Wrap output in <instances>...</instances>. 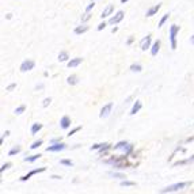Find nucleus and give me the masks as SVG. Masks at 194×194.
Wrapping results in <instances>:
<instances>
[{"instance_id": "25", "label": "nucleus", "mask_w": 194, "mask_h": 194, "mask_svg": "<svg viewBox=\"0 0 194 194\" xmlns=\"http://www.w3.org/2000/svg\"><path fill=\"white\" fill-rule=\"evenodd\" d=\"M25 110H26V106L25 105H20V106H18L17 109H15V114L17 115H19V114H22V113H25Z\"/></svg>"}, {"instance_id": "18", "label": "nucleus", "mask_w": 194, "mask_h": 194, "mask_svg": "<svg viewBox=\"0 0 194 194\" xmlns=\"http://www.w3.org/2000/svg\"><path fill=\"white\" fill-rule=\"evenodd\" d=\"M68 58H69V55L67 50H61V52L58 53V61H60V63H65V61H68Z\"/></svg>"}, {"instance_id": "28", "label": "nucleus", "mask_w": 194, "mask_h": 194, "mask_svg": "<svg viewBox=\"0 0 194 194\" xmlns=\"http://www.w3.org/2000/svg\"><path fill=\"white\" fill-rule=\"evenodd\" d=\"M168 18H170V14H166V15H164V17L161 18L160 20H159V23H158V27H161V26H163L164 23L167 22V19H168Z\"/></svg>"}, {"instance_id": "9", "label": "nucleus", "mask_w": 194, "mask_h": 194, "mask_svg": "<svg viewBox=\"0 0 194 194\" xmlns=\"http://www.w3.org/2000/svg\"><path fill=\"white\" fill-rule=\"evenodd\" d=\"M151 42H152L151 36H145L144 38L141 39V42H140V48H141L142 52H145L147 49H149V48H151Z\"/></svg>"}, {"instance_id": "3", "label": "nucleus", "mask_w": 194, "mask_h": 194, "mask_svg": "<svg viewBox=\"0 0 194 194\" xmlns=\"http://www.w3.org/2000/svg\"><path fill=\"white\" fill-rule=\"evenodd\" d=\"M113 148H114V151H117V149H124V152H125L128 156L130 155L132 151H133V145L129 144L128 141H120V142H117V144H115Z\"/></svg>"}, {"instance_id": "40", "label": "nucleus", "mask_w": 194, "mask_h": 194, "mask_svg": "<svg viewBox=\"0 0 194 194\" xmlns=\"http://www.w3.org/2000/svg\"><path fill=\"white\" fill-rule=\"evenodd\" d=\"M133 41H134V37H129L128 41H126V45H132L133 44Z\"/></svg>"}, {"instance_id": "33", "label": "nucleus", "mask_w": 194, "mask_h": 194, "mask_svg": "<svg viewBox=\"0 0 194 194\" xmlns=\"http://www.w3.org/2000/svg\"><path fill=\"white\" fill-rule=\"evenodd\" d=\"M50 102H52V98H45V99H44V103H42V106H44V107L49 106Z\"/></svg>"}, {"instance_id": "7", "label": "nucleus", "mask_w": 194, "mask_h": 194, "mask_svg": "<svg viewBox=\"0 0 194 194\" xmlns=\"http://www.w3.org/2000/svg\"><path fill=\"white\" fill-rule=\"evenodd\" d=\"M111 109H113V102H109V103H106V105H105V106L101 109L99 117H101V118L109 117V114H110V111H111Z\"/></svg>"}, {"instance_id": "2", "label": "nucleus", "mask_w": 194, "mask_h": 194, "mask_svg": "<svg viewBox=\"0 0 194 194\" xmlns=\"http://www.w3.org/2000/svg\"><path fill=\"white\" fill-rule=\"evenodd\" d=\"M179 30H180V27L177 25H172L171 27H170L168 33H170V42H171V49L172 50L177 49V36H178V33H179Z\"/></svg>"}, {"instance_id": "41", "label": "nucleus", "mask_w": 194, "mask_h": 194, "mask_svg": "<svg viewBox=\"0 0 194 194\" xmlns=\"http://www.w3.org/2000/svg\"><path fill=\"white\" fill-rule=\"evenodd\" d=\"M190 44H191V45H194V34L190 37Z\"/></svg>"}, {"instance_id": "30", "label": "nucleus", "mask_w": 194, "mask_h": 194, "mask_svg": "<svg viewBox=\"0 0 194 194\" xmlns=\"http://www.w3.org/2000/svg\"><path fill=\"white\" fill-rule=\"evenodd\" d=\"M90 19H91V14H90V12H86L84 15H82V22H83V23L88 22Z\"/></svg>"}, {"instance_id": "23", "label": "nucleus", "mask_w": 194, "mask_h": 194, "mask_svg": "<svg viewBox=\"0 0 194 194\" xmlns=\"http://www.w3.org/2000/svg\"><path fill=\"white\" fill-rule=\"evenodd\" d=\"M121 186H124V187H130V186H136V183L132 182V180L122 179V180H121Z\"/></svg>"}, {"instance_id": "32", "label": "nucleus", "mask_w": 194, "mask_h": 194, "mask_svg": "<svg viewBox=\"0 0 194 194\" xmlns=\"http://www.w3.org/2000/svg\"><path fill=\"white\" fill-rule=\"evenodd\" d=\"M80 129H82V126H76V128H74V129H72V130H71V132H69V133H68V137L74 136V134L76 133V132H79Z\"/></svg>"}, {"instance_id": "34", "label": "nucleus", "mask_w": 194, "mask_h": 194, "mask_svg": "<svg viewBox=\"0 0 194 194\" xmlns=\"http://www.w3.org/2000/svg\"><path fill=\"white\" fill-rule=\"evenodd\" d=\"M106 22H102V23H99V25H98V27H96V30H98V31H101V30H103V29L105 27H106Z\"/></svg>"}, {"instance_id": "14", "label": "nucleus", "mask_w": 194, "mask_h": 194, "mask_svg": "<svg viewBox=\"0 0 194 194\" xmlns=\"http://www.w3.org/2000/svg\"><path fill=\"white\" fill-rule=\"evenodd\" d=\"M83 63V58L82 57H76V58H71V60L68 61V68H75V67H77L79 64Z\"/></svg>"}, {"instance_id": "21", "label": "nucleus", "mask_w": 194, "mask_h": 194, "mask_svg": "<svg viewBox=\"0 0 194 194\" xmlns=\"http://www.w3.org/2000/svg\"><path fill=\"white\" fill-rule=\"evenodd\" d=\"M39 158H41V155H39V153H37V155H31V156L25 158V161H27V163H34V161L38 160Z\"/></svg>"}, {"instance_id": "13", "label": "nucleus", "mask_w": 194, "mask_h": 194, "mask_svg": "<svg viewBox=\"0 0 194 194\" xmlns=\"http://www.w3.org/2000/svg\"><path fill=\"white\" fill-rule=\"evenodd\" d=\"M88 29H90V27H88V26L84 23V25H82V26H77V27H75L74 33H75V34H77V36H80V34H84V33H87V31H88Z\"/></svg>"}, {"instance_id": "4", "label": "nucleus", "mask_w": 194, "mask_h": 194, "mask_svg": "<svg viewBox=\"0 0 194 194\" xmlns=\"http://www.w3.org/2000/svg\"><path fill=\"white\" fill-rule=\"evenodd\" d=\"M36 67V61L31 60V58H27L25 60L22 64H20V72H29Z\"/></svg>"}, {"instance_id": "11", "label": "nucleus", "mask_w": 194, "mask_h": 194, "mask_svg": "<svg viewBox=\"0 0 194 194\" xmlns=\"http://www.w3.org/2000/svg\"><path fill=\"white\" fill-rule=\"evenodd\" d=\"M60 126H61V129H68L71 126V118L68 115H63L60 120Z\"/></svg>"}, {"instance_id": "26", "label": "nucleus", "mask_w": 194, "mask_h": 194, "mask_svg": "<svg viewBox=\"0 0 194 194\" xmlns=\"http://www.w3.org/2000/svg\"><path fill=\"white\" fill-rule=\"evenodd\" d=\"M60 164H63V166L72 167V166H74V161L69 160V159H61V160H60Z\"/></svg>"}, {"instance_id": "42", "label": "nucleus", "mask_w": 194, "mask_h": 194, "mask_svg": "<svg viewBox=\"0 0 194 194\" xmlns=\"http://www.w3.org/2000/svg\"><path fill=\"white\" fill-rule=\"evenodd\" d=\"M53 179H61V177H58V175H53Z\"/></svg>"}, {"instance_id": "22", "label": "nucleus", "mask_w": 194, "mask_h": 194, "mask_svg": "<svg viewBox=\"0 0 194 194\" xmlns=\"http://www.w3.org/2000/svg\"><path fill=\"white\" fill-rule=\"evenodd\" d=\"M67 82H68V84L71 86H75L77 83V76L76 75H71V76H68V79H67Z\"/></svg>"}, {"instance_id": "20", "label": "nucleus", "mask_w": 194, "mask_h": 194, "mask_svg": "<svg viewBox=\"0 0 194 194\" xmlns=\"http://www.w3.org/2000/svg\"><path fill=\"white\" fill-rule=\"evenodd\" d=\"M22 151V147L20 145H15V147H12L11 149L8 151V156H15V155H18V153Z\"/></svg>"}, {"instance_id": "35", "label": "nucleus", "mask_w": 194, "mask_h": 194, "mask_svg": "<svg viewBox=\"0 0 194 194\" xmlns=\"http://www.w3.org/2000/svg\"><path fill=\"white\" fill-rule=\"evenodd\" d=\"M94 7H95V4H94V2H91V4H88V6L86 7V12H90Z\"/></svg>"}, {"instance_id": "17", "label": "nucleus", "mask_w": 194, "mask_h": 194, "mask_svg": "<svg viewBox=\"0 0 194 194\" xmlns=\"http://www.w3.org/2000/svg\"><path fill=\"white\" fill-rule=\"evenodd\" d=\"M111 144H109V142H105V144H102V147L99 148V155H106L107 153V151L109 149H111Z\"/></svg>"}, {"instance_id": "31", "label": "nucleus", "mask_w": 194, "mask_h": 194, "mask_svg": "<svg viewBox=\"0 0 194 194\" xmlns=\"http://www.w3.org/2000/svg\"><path fill=\"white\" fill-rule=\"evenodd\" d=\"M11 166H12V164L10 163V161H7V163H4L3 166L0 167V172H4V171H6V170H8V168H10V167H11Z\"/></svg>"}, {"instance_id": "6", "label": "nucleus", "mask_w": 194, "mask_h": 194, "mask_svg": "<svg viewBox=\"0 0 194 194\" xmlns=\"http://www.w3.org/2000/svg\"><path fill=\"white\" fill-rule=\"evenodd\" d=\"M45 170H46L45 167H41V168H34V170H31V171H29L26 175L20 177V180H22V182H26V180H29L31 177H33V175H36V174H41V172H44Z\"/></svg>"}, {"instance_id": "43", "label": "nucleus", "mask_w": 194, "mask_h": 194, "mask_svg": "<svg viewBox=\"0 0 194 194\" xmlns=\"http://www.w3.org/2000/svg\"><path fill=\"white\" fill-rule=\"evenodd\" d=\"M126 2H128V0H121V3H122V4H125Z\"/></svg>"}, {"instance_id": "19", "label": "nucleus", "mask_w": 194, "mask_h": 194, "mask_svg": "<svg viewBox=\"0 0 194 194\" xmlns=\"http://www.w3.org/2000/svg\"><path fill=\"white\" fill-rule=\"evenodd\" d=\"M42 129V124H39V122H36V124H33L31 125V128H30V132H31V134H37L39 130Z\"/></svg>"}, {"instance_id": "5", "label": "nucleus", "mask_w": 194, "mask_h": 194, "mask_svg": "<svg viewBox=\"0 0 194 194\" xmlns=\"http://www.w3.org/2000/svg\"><path fill=\"white\" fill-rule=\"evenodd\" d=\"M67 148V145L64 144L63 141L61 142H55V144L49 145L46 148V152H60V151H64Z\"/></svg>"}, {"instance_id": "37", "label": "nucleus", "mask_w": 194, "mask_h": 194, "mask_svg": "<svg viewBox=\"0 0 194 194\" xmlns=\"http://www.w3.org/2000/svg\"><path fill=\"white\" fill-rule=\"evenodd\" d=\"M15 87H17V83H12V84H10L8 87L6 88V90H7V91H12V90H14Z\"/></svg>"}, {"instance_id": "8", "label": "nucleus", "mask_w": 194, "mask_h": 194, "mask_svg": "<svg viewBox=\"0 0 194 194\" xmlns=\"http://www.w3.org/2000/svg\"><path fill=\"white\" fill-rule=\"evenodd\" d=\"M124 11H117L115 12V15H113L111 18L109 19V25H117V23H120L121 20L124 19Z\"/></svg>"}, {"instance_id": "24", "label": "nucleus", "mask_w": 194, "mask_h": 194, "mask_svg": "<svg viewBox=\"0 0 194 194\" xmlns=\"http://www.w3.org/2000/svg\"><path fill=\"white\" fill-rule=\"evenodd\" d=\"M130 71L132 72H141L142 71V67L140 64H132L130 65Z\"/></svg>"}, {"instance_id": "15", "label": "nucleus", "mask_w": 194, "mask_h": 194, "mask_svg": "<svg viewBox=\"0 0 194 194\" xmlns=\"http://www.w3.org/2000/svg\"><path fill=\"white\" fill-rule=\"evenodd\" d=\"M159 49H160V39H156V41L153 42V45L151 46V55L156 56L159 52Z\"/></svg>"}, {"instance_id": "38", "label": "nucleus", "mask_w": 194, "mask_h": 194, "mask_svg": "<svg viewBox=\"0 0 194 194\" xmlns=\"http://www.w3.org/2000/svg\"><path fill=\"white\" fill-rule=\"evenodd\" d=\"M61 141H63V139H61V137H56V139H53L50 142H52V144H55V142H61Z\"/></svg>"}, {"instance_id": "36", "label": "nucleus", "mask_w": 194, "mask_h": 194, "mask_svg": "<svg viewBox=\"0 0 194 194\" xmlns=\"http://www.w3.org/2000/svg\"><path fill=\"white\" fill-rule=\"evenodd\" d=\"M10 134V130H6L3 133V136H2V139H0V144H3V141H4V137H7Z\"/></svg>"}, {"instance_id": "27", "label": "nucleus", "mask_w": 194, "mask_h": 194, "mask_svg": "<svg viewBox=\"0 0 194 194\" xmlns=\"http://www.w3.org/2000/svg\"><path fill=\"white\" fill-rule=\"evenodd\" d=\"M42 142H44L42 140H37V141H34L33 144L30 145V149H37L38 147H41V145H42Z\"/></svg>"}, {"instance_id": "29", "label": "nucleus", "mask_w": 194, "mask_h": 194, "mask_svg": "<svg viewBox=\"0 0 194 194\" xmlns=\"http://www.w3.org/2000/svg\"><path fill=\"white\" fill-rule=\"evenodd\" d=\"M109 175H111V177H114V178H118V179H125V175L124 174H121V172H110Z\"/></svg>"}, {"instance_id": "44", "label": "nucleus", "mask_w": 194, "mask_h": 194, "mask_svg": "<svg viewBox=\"0 0 194 194\" xmlns=\"http://www.w3.org/2000/svg\"><path fill=\"white\" fill-rule=\"evenodd\" d=\"M91 2H95V0H91Z\"/></svg>"}, {"instance_id": "1", "label": "nucleus", "mask_w": 194, "mask_h": 194, "mask_svg": "<svg viewBox=\"0 0 194 194\" xmlns=\"http://www.w3.org/2000/svg\"><path fill=\"white\" fill-rule=\"evenodd\" d=\"M190 185H191V182H179V183L168 186V187H166V189H161V193H175V191H179V190H182V189H186Z\"/></svg>"}, {"instance_id": "39", "label": "nucleus", "mask_w": 194, "mask_h": 194, "mask_svg": "<svg viewBox=\"0 0 194 194\" xmlns=\"http://www.w3.org/2000/svg\"><path fill=\"white\" fill-rule=\"evenodd\" d=\"M102 147V144H94L92 147H91V151H95V149H99V148Z\"/></svg>"}, {"instance_id": "10", "label": "nucleus", "mask_w": 194, "mask_h": 194, "mask_svg": "<svg viewBox=\"0 0 194 194\" xmlns=\"http://www.w3.org/2000/svg\"><path fill=\"white\" fill-rule=\"evenodd\" d=\"M113 11H114V6H113V4H107V6H106V8H105L103 11H102L101 18H102V19H105V18L110 17V15L113 14Z\"/></svg>"}, {"instance_id": "16", "label": "nucleus", "mask_w": 194, "mask_h": 194, "mask_svg": "<svg viewBox=\"0 0 194 194\" xmlns=\"http://www.w3.org/2000/svg\"><path fill=\"white\" fill-rule=\"evenodd\" d=\"M159 10H160V4H156V6L151 7V8L147 11V14H145V15H147L148 18H149V17H153V15H156V14H158V11H159Z\"/></svg>"}, {"instance_id": "12", "label": "nucleus", "mask_w": 194, "mask_h": 194, "mask_svg": "<svg viewBox=\"0 0 194 194\" xmlns=\"http://www.w3.org/2000/svg\"><path fill=\"white\" fill-rule=\"evenodd\" d=\"M141 107H142V103L140 101H136L134 102V105H133V107H132V110H130V113L129 114L130 115H134V114H137V113L141 110Z\"/></svg>"}]
</instances>
